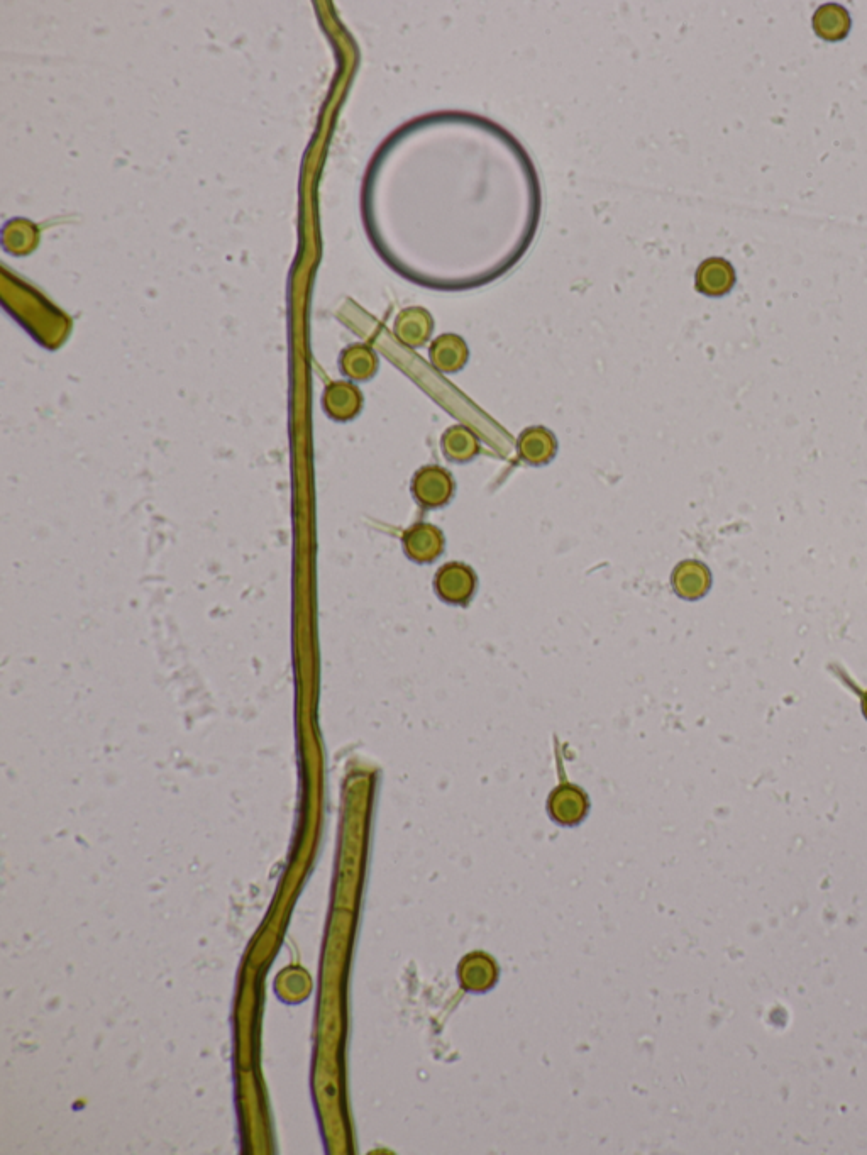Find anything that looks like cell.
I'll return each instance as SVG.
<instances>
[{
  "label": "cell",
  "instance_id": "obj_1",
  "mask_svg": "<svg viewBox=\"0 0 867 1155\" xmlns=\"http://www.w3.org/2000/svg\"><path fill=\"white\" fill-rule=\"evenodd\" d=\"M412 493L422 507L427 509L442 507L453 497V476L441 466H424L415 473Z\"/></svg>",
  "mask_w": 867,
  "mask_h": 1155
},
{
  "label": "cell",
  "instance_id": "obj_2",
  "mask_svg": "<svg viewBox=\"0 0 867 1155\" xmlns=\"http://www.w3.org/2000/svg\"><path fill=\"white\" fill-rule=\"evenodd\" d=\"M475 588V573L466 564L448 563L437 571L436 590L444 602L466 603L473 597Z\"/></svg>",
  "mask_w": 867,
  "mask_h": 1155
},
{
  "label": "cell",
  "instance_id": "obj_3",
  "mask_svg": "<svg viewBox=\"0 0 867 1155\" xmlns=\"http://www.w3.org/2000/svg\"><path fill=\"white\" fill-rule=\"evenodd\" d=\"M698 292L708 297H722L734 288L735 270L724 258H708L698 266L695 275Z\"/></svg>",
  "mask_w": 867,
  "mask_h": 1155
},
{
  "label": "cell",
  "instance_id": "obj_4",
  "mask_svg": "<svg viewBox=\"0 0 867 1155\" xmlns=\"http://www.w3.org/2000/svg\"><path fill=\"white\" fill-rule=\"evenodd\" d=\"M429 358L436 370L442 373H456L463 370L470 358L468 344L458 334L448 332L434 339L429 348Z\"/></svg>",
  "mask_w": 867,
  "mask_h": 1155
},
{
  "label": "cell",
  "instance_id": "obj_5",
  "mask_svg": "<svg viewBox=\"0 0 867 1155\" xmlns=\"http://www.w3.org/2000/svg\"><path fill=\"white\" fill-rule=\"evenodd\" d=\"M712 586V575L705 564L700 561H683L676 566L673 573L674 592L685 600H698L705 597Z\"/></svg>",
  "mask_w": 867,
  "mask_h": 1155
},
{
  "label": "cell",
  "instance_id": "obj_6",
  "mask_svg": "<svg viewBox=\"0 0 867 1155\" xmlns=\"http://www.w3.org/2000/svg\"><path fill=\"white\" fill-rule=\"evenodd\" d=\"M432 331H434L432 315L422 307L402 310L395 321L397 338L409 348L424 346L431 338Z\"/></svg>",
  "mask_w": 867,
  "mask_h": 1155
},
{
  "label": "cell",
  "instance_id": "obj_7",
  "mask_svg": "<svg viewBox=\"0 0 867 1155\" xmlns=\"http://www.w3.org/2000/svg\"><path fill=\"white\" fill-rule=\"evenodd\" d=\"M405 551L417 563H431L444 549L442 532L432 524H417L404 537Z\"/></svg>",
  "mask_w": 867,
  "mask_h": 1155
},
{
  "label": "cell",
  "instance_id": "obj_8",
  "mask_svg": "<svg viewBox=\"0 0 867 1155\" xmlns=\"http://www.w3.org/2000/svg\"><path fill=\"white\" fill-rule=\"evenodd\" d=\"M558 449L556 437L546 427H529L519 437L517 451L520 458L529 465H546L554 458Z\"/></svg>",
  "mask_w": 867,
  "mask_h": 1155
},
{
  "label": "cell",
  "instance_id": "obj_9",
  "mask_svg": "<svg viewBox=\"0 0 867 1155\" xmlns=\"http://www.w3.org/2000/svg\"><path fill=\"white\" fill-rule=\"evenodd\" d=\"M851 14L839 4H825L813 14V31L829 43L844 39L851 31Z\"/></svg>",
  "mask_w": 867,
  "mask_h": 1155
},
{
  "label": "cell",
  "instance_id": "obj_10",
  "mask_svg": "<svg viewBox=\"0 0 867 1155\" xmlns=\"http://www.w3.org/2000/svg\"><path fill=\"white\" fill-rule=\"evenodd\" d=\"M442 451L446 458L456 463H464L475 458L480 451V441L470 427L453 426L442 436Z\"/></svg>",
  "mask_w": 867,
  "mask_h": 1155
},
{
  "label": "cell",
  "instance_id": "obj_11",
  "mask_svg": "<svg viewBox=\"0 0 867 1155\" xmlns=\"http://www.w3.org/2000/svg\"><path fill=\"white\" fill-rule=\"evenodd\" d=\"M376 370V354L366 346H354L346 356V371L356 380L370 378Z\"/></svg>",
  "mask_w": 867,
  "mask_h": 1155
},
{
  "label": "cell",
  "instance_id": "obj_12",
  "mask_svg": "<svg viewBox=\"0 0 867 1155\" xmlns=\"http://www.w3.org/2000/svg\"><path fill=\"white\" fill-rule=\"evenodd\" d=\"M852 690H856V688H852ZM857 693H859V697H861L862 715H864V719L867 720V690L857 691Z\"/></svg>",
  "mask_w": 867,
  "mask_h": 1155
}]
</instances>
